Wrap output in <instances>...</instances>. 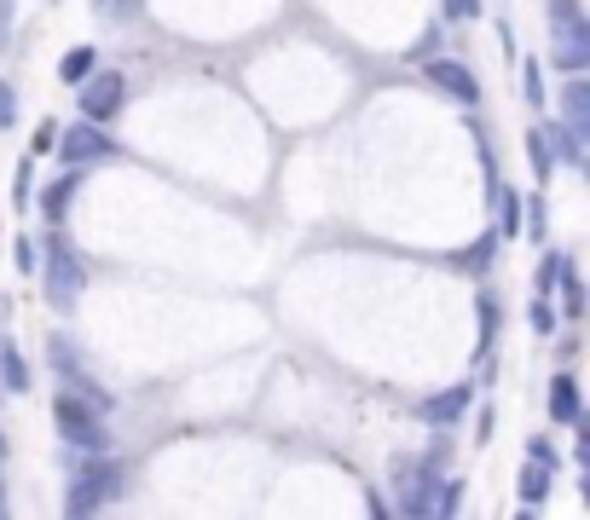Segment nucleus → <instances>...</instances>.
I'll return each instance as SVG.
<instances>
[{
	"instance_id": "31",
	"label": "nucleus",
	"mask_w": 590,
	"mask_h": 520,
	"mask_svg": "<svg viewBox=\"0 0 590 520\" xmlns=\"http://www.w3.org/2000/svg\"><path fill=\"white\" fill-rule=\"evenodd\" d=\"M0 514H7V498H0Z\"/></svg>"
},
{
	"instance_id": "20",
	"label": "nucleus",
	"mask_w": 590,
	"mask_h": 520,
	"mask_svg": "<svg viewBox=\"0 0 590 520\" xmlns=\"http://www.w3.org/2000/svg\"><path fill=\"white\" fill-rule=\"evenodd\" d=\"M527 150H532V168H538V179H550V145H545V134H527Z\"/></svg>"
},
{
	"instance_id": "2",
	"label": "nucleus",
	"mask_w": 590,
	"mask_h": 520,
	"mask_svg": "<svg viewBox=\"0 0 590 520\" xmlns=\"http://www.w3.org/2000/svg\"><path fill=\"white\" fill-rule=\"evenodd\" d=\"M590 64V23L579 18L573 0H556V70L579 75Z\"/></svg>"
},
{
	"instance_id": "7",
	"label": "nucleus",
	"mask_w": 590,
	"mask_h": 520,
	"mask_svg": "<svg viewBox=\"0 0 590 520\" xmlns=\"http://www.w3.org/2000/svg\"><path fill=\"white\" fill-rule=\"evenodd\" d=\"M423 491H428V468L417 457H400L394 462V503H400V514H423Z\"/></svg>"
},
{
	"instance_id": "8",
	"label": "nucleus",
	"mask_w": 590,
	"mask_h": 520,
	"mask_svg": "<svg viewBox=\"0 0 590 520\" xmlns=\"http://www.w3.org/2000/svg\"><path fill=\"white\" fill-rule=\"evenodd\" d=\"M428 82L441 87V93H452L457 104H475V98H480L475 75H469L464 64H457V59H434V64H428Z\"/></svg>"
},
{
	"instance_id": "21",
	"label": "nucleus",
	"mask_w": 590,
	"mask_h": 520,
	"mask_svg": "<svg viewBox=\"0 0 590 520\" xmlns=\"http://www.w3.org/2000/svg\"><path fill=\"white\" fill-rule=\"evenodd\" d=\"M18 122V93H12V82H0V127H12Z\"/></svg>"
},
{
	"instance_id": "30",
	"label": "nucleus",
	"mask_w": 590,
	"mask_h": 520,
	"mask_svg": "<svg viewBox=\"0 0 590 520\" xmlns=\"http://www.w3.org/2000/svg\"><path fill=\"white\" fill-rule=\"evenodd\" d=\"M527 457H538V462H550V468H556V451L545 446V439H532V446H527Z\"/></svg>"
},
{
	"instance_id": "13",
	"label": "nucleus",
	"mask_w": 590,
	"mask_h": 520,
	"mask_svg": "<svg viewBox=\"0 0 590 520\" xmlns=\"http://www.w3.org/2000/svg\"><path fill=\"white\" fill-rule=\"evenodd\" d=\"M493 197H498V226H504V238H516V231H521V197L509 191L504 179L493 186Z\"/></svg>"
},
{
	"instance_id": "4",
	"label": "nucleus",
	"mask_w": 590,
	"mask_h": 520,
	"mask_svg": "<svg viewBox=\"0 0 590 520\" xmlns=\"http://www.w3.org/2000/svg\"><path fill=\"white\" fill-rule=\"evenodd\" d=\"M53 145H59V156H64L70 168H82V163H116V156H122L111 134H99V122H75L70 134H59Z\"/></svg>"
},
{
	"instance_id": "1",
	"label": "nucleus",
	"mask_w": 590,
	"mask_h": 520,
	"mask_svg": "<svg viewBox=\"0 0 590 520\" xmlns=\"http://www.w3.org/2000/svg\"><path fill=\"white\" fill-rule=\"evenodd\" d=\"M82 283H87L82 254H75L64 238H53L46 243V301H53L59 312H70L75 301H82Z\"/></svg>"
},
{
	"instance_id": "18",
	"label": "nucleus",
	"mask_w": 590,
	"mask_h": 520,
	"mask_svg": "<svg viewBox=\"0 0 590 520\" xmlns=\"http://www.w3.org/2000/svg\"><path fill=\"white\" fill-rule=\"evenodd\" d=\"M556 283H561V306H568V319H579V312H584V290H579V278H573V267H568V260H561Z\"/></svg>"
},
{
	"instance_id": "15",
	"label": "nucleus",
	"mask_w": 590,
	"mask_h": 520,
	"mask_svg": "<svg viewBox=\"0 0 590 520\" xmlns=\"http://www.w3.org/2000/svg\"><path fill=\"white\" fill-rule=\"evenodd\" d=\"M545 491H550V462H527V475H521V503H545Z\"/></svg>"
},
{
	"instance_id": "25",
	"label": "nucleus",
	"mask_w": 590,
	"mask_h": 520,
	"mask_svg": "<svg viewBox=\"0 0 590 520\" xmlns=\"http://www.w3.org/2000/svg\"><path fill=\"white\" fill-rule=\"evenodd\" d=\"M493 249H498V238H480V243L469 249V267H486V260H493Z\"/></svg>"
},
{
	"instance_id": "29",
	"label": "nucleus",
	"mask_w": 590,
	"mask_h": 520,
	"mask_svg": "<svg viewBox=\"0 0 590 520\" xmlns=\"http://www.w3.org/2000/svg\"><path fill=\"white\" fill-rule=\"evenodd\" d=\"M446 12H452V18H475L480 0H446Z\"/></svg>"
},
{
	"instance_id": "9",
	"label": "nucleus",
	"mask_w": 590,
	"mask_h": 520,
	"mask_svg": "<svg viewBox=\"0 0 590 520\" xmlns=\"http://www.w3.org/2000/svg\"><path fill=\"white\" fill-rule=\"evenodd\" d=\"M561 127H568L573 139H584V134H590V87L579 82V75L568 82V93H561Z\"/></svg>"
},
{
	"instance_id": "11",
	"label": "nucleus",
	"mask_w": 590,
	"mask_h": 520,
	"mask_svg": "<svg viewBox=\"0 0 590 520\" xmlns=\"http://www.w3.org/2000/svg\"><path fill=\"white\" fill-rule=\"evenodd\" d=\"M550 416H556V423H579V382L573 376L550 382Z\"/></svg>"
},
{
	"instance_id": "17",
	"label": "nucleus",
	"mask_w": 590,
	"mask_h": 520,
	"mask_svg": "<svg viewBox=\"0 0 590 520\" xmlns=\"http://www.w3.org/2000/svg\"><path fill=\"white\" fill-rule=\"evenodd\" d=\"M75 197V174H64V179H53L46 186V197H41V208H46V220H64V202Z\"/></svg>"
},
{
	"instance_id": "26",
	"label": "nucleus",
	"mask_w": 590,
	"mask_h": 520,
	"mask_svg": "<svg viewBox=\"0 0 590 520\" xmlns=\"http://www.w3.org/2000/svg\"><path fill=\"white\" fill-rule=\"evenodd\" d=\"M7 41H12V0H0V52H7Z\"/></svg>"
},
{
	"instance_id": "24",
	"label": "nucleus",
	"mask_w": 590,
	"mask_h": 520,
	"mask_svg": "<svg viewBox=\"0 0 590 520\" xmlns=\"http://www.w3.org/2000/svg\"><path fill=\"white\" fill-rule=\"evenodd\" d=\"M538 70H545V64H527V98H532V104L545 98V75H538Z\"/></svg>"
},
{
	"instance_id": "10",
	"label": "nucleus",
	"mask_w": 590,
	"mask_h": 520,
	"mask_svg": "<svg viewBox=\"0 0 590 520\" xmlns=\"http://www.w3.org/2000/svg\"><path fill=\"white\" fill-rule=\"evenodd\" d=\"M464 410H469V387H452V394H434V399H423V423L446 428V423H457Z\"/></svg>"
},
{
	"instance_id": "3",
	"label": "nucleus",
	"mask_w": 590,
	"mask_h": 520,
	"mask_svg": "<svg viewBox=\"0 0 590 520\" xmlns=\"http://www.w3.org/2000/svg\"><path fill=\"white\" fill-rule=\"evenodd\" d=\"M116 491H122V468L116 462H93V468L75 475L70 498H64V514H93V509H105Z\"/></svg>"
},
{
	"instance_id": "23",
	"label": "nucleus",
	"mask_w": 590,
	"mask_h": 520,
	"mask_svg": "<svg viewBox=\"0 0 590 520\" xmlns=\"http://www.w3.org/2000/svg\"><path fill=\"white\" fill-rule=\"evenodd\" d=\"M532 330H545V335L556 330V312L545 306V295H538V306H532Z\"/></svg>"
},
{
	"instance_id": "12",
	"label": "nucleus",
	"mask_w": 590,
	"mask_h": 520,
	"mask_svg": "<svg viewBox=\"0 0 590 520\" xmlns=\"http://www.w3.org/2000/svg\"><path fill=\"white\" fill-rule=\"evenodd\" d=\"M457 503H464V486H457V480H428L423 514H457Z\"/></svg>"
},
{
	"instance_id": "27",
	"label": "nucleus",
	"mask_w": 590,
	"mask_h": 520,
	"mask_svg": "<svg viewBox=\"0 0 590 520\" xmlns=\"http://www.w3.org/2000/svg\"><path fill=\"white\" fill-rule=\"evenodd\" d=\"M139 7V0H99V12H105V18H122V12H134Z\"/></svg>"
},
{
	"instance_id": "28",
	"label": "nucleus",
	"mask_w": 590,
	"mask_h": 520,
	"mask_svg": "<svg viewBox=\"0 0 590 520\" xmlns=\"http://www.w3.org/2000/svg\"><path fill=\"white\" fill-rule=\"evenodd\" d=\"M18 272H35V243H30V238L18 243Z\"/></svg>"
},
{
	"instance_id": "22",
	"label": "nucleus",
	"mask_w": 590,
	"mask_h": 520,
	"mask_svg": "<svg viewBox=\"0 0 590 520\" xmlns=\"http://www.w3.org/2000/svg\"><path fill=\"white\" fill-rule=\"evenodd\" d=\"M556 272H561V254H545V267H538V295L550 301V283H556Z\"/></svg>"
},
{
	"instance_id": "6",
	"label": "nucleus",
	"mask_w": 590,
	"mask_h": 520,
	"mask_svg": "<svg viewBox=\"0 0 590 520\" xmlns=\"http://www.w3.org/2000/svg\"><path fill=\"white\" fill-rule=\"evenodd\" d=\"M53 416H59V428H64V439L75 451H105V428H99V416L75 399V394H64L59 405H53Z\"/></svg>"
},
{
	"instance_id": "14",
	"label": "nucleus",
	"mask_w": 590,
	"mask_h": 520,
	"mask_svg": "<svg viewBox=\"0 0 590 520\" xmlns=\"http://www.w3.org/2000/svg\"><path fill=\"white\" fill-rule=\"evenodd\" d=\"M0 382H7L12 394H23V387H30V371H23V358H18L12 342H0Z\"/></svg>"
},
{
	"instance_id": "19",
	"label": "nucleus",
	"mask_w": 590,
	"mask_h": 520,
	"mask_svg": "<svg viewBox=\"0 0 590 520\" xmlns=\"http://www.w3.org/2000/svg\"><path fill=\"white\" fill-rule=\"evenodd\" d=\"M538 134H545L550 150H561V163H579V156H584V145L568 134V127H538Z\"/></svg>"
},
{
	"instance_id": "16",
	"label": "nucleus",
	"mask_w": 590,
	"mask_h": 520,
	"mask_svg": "<svg viewBox=\"0 0 590 520\" xmlns=\"http://www.w3.org/2000/svg\"><path fill=\"white\" fill-rule=\"evenodd\" d=\"M93 59H99L93 46H75V52H64V64H59V82H64V87H75V82H82V75L93 70Z\"/></svg>"
},
{
	"instance_id": "5",
	"label": "nucleus",
	"mask_w": 590,
	"mask_h": 520,
	"mask_svg": "<svg viewBox=\"0 0 590 520\" xmlns=\"http://www.w3.org/2000/svg\"><path fill=\"white\" fill-rule=\"evenodd\" d=\"M75 87H82V116H87V122H111L116 104H122V93H127V82H122L116 70H87Z\"/></svg>"
}]
</instances>
